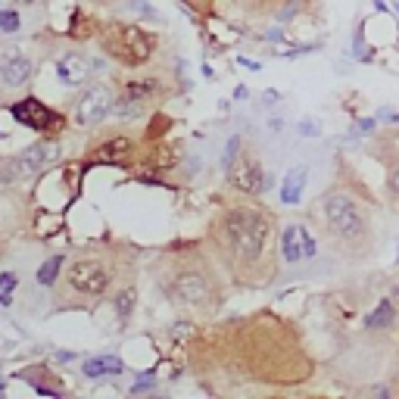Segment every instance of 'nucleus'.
Wrapping results in <instances>:
<instances>
[{
  "label": "nucleus",
  "instance_id": "nucleus-15",
  "mask_svg": "<svg viewBox=\"0 0 399 399\" xmlns=\"http://www.w3.org/2000/svg\"><path fill=\"white\" fill-rule=\"evenodd\" d=\"M306 175H309V172H306V166H297V169L287 172L284 184H281V200H284L287 206H293V203H299V200H303Z\"/></svg>",
  "mask_w": 399,
  "mask_h": 399
},
{
  "label": "nucleus",
  "instance_id": "nucleus-8",
  "mask_svg": "<svg viewBox=\"0 0 399 399\" xmlns=\"http://www.w3.org/2000/svg\"><path fill=\"white\" fill-rule=\"evenodd\" d=\"M137 141L128 131H103L100 137H94L84 153V166H115V169H128L137 159Z\"/></svg>",
  "mask_w": 399,
  "mask_h": 399
},
{
  "label": "nucleus",
  "instance_id": "nucleus-10",
  "mask_svg": "<svg viewBox=\"0 0 399 399\" xmlns=\"http://www.w3.org/2000/svg\"><path fill=\"white\" fill-rule=\"evenodd\" d=\"M34 56L19 44H0V100L25 91L34 78Z\"/></svg>",
  "mask_w": 399,
  "mask_h": 399
},
{
  "label": "nucleus",
  "instance_id": "nucleus-22",
  "mask_svg": "<svg viewBox=\"0 0 399 399\" xmlns=\"http://www.w3.org/2000/svg\"><path fill=\"white\" fill-rule=\"evenodd\" d=\"M0 32L3 34L19 32V13H16V10H3V13H0Z\"/></svg>",
  "mask_w": 399,
  "mask_h": 399
},
{
  "label": "nucleus",
  "instance_id": "nucleus-20",
  "mask_svg": "<svg viewBox=\"0 0 399 399\" xmlns=\"http://www.w3.org/2000/svg\"><path fill=\"white\" fill-rule=\"evenodd\" d=\"M384 187H387V196H390V203L399 206V159L387 169V178H384Z\"/></svg>",
  "mask_w": 399,
  "mask_h": 399
},
{
  "label": "nucleus",
  "instance_id": "nucleus-12",
  "mask_svg": "<svg viewBox=\"0 0 399 399\" xmlns=\"http://www.w3.org/2000/svg\"><path fill=\"white\" fill-rule=\"evenodd\" d=\"M10 113H13V119L19 125L41 131V135H54V131L66 128V115L50 109L47 103L38 100V97H22V100H16L13 106H10Z\"/></svg>",
  "mask_w": 399,
  "mask_h": 399
},
{
  "label": "nucleus",
  "instance_id": "nucleus-21",
  "mask_svg": "<svg viewBox=\"0 0 399 399\" xmlns=\"http://www.w3.org/2000/svg\"><path fill=\"white\" fill-rule=\"evenodd\" d=\"M16 284H19V277H16L13 271H0V306H10Z\"/></svg>",
  "mask_w": 399,
  "mask_h": 399
},
{
  "label": "nucleus",
  "instance_id": "nucleus-2",
  "mask_svg": "<svg viewBox=\"0 0 399 399\" xmlns=\"http://www.w3.org/2000/svg\"><path fill=\"white\" fill-rule=\"evenodd\" d=\"M156 277H159V287L169 297V303L190 315L209 318L225 303V284L218 277L216 259L203 250L169 253L159 262Z\"/></svg>",
  "mask_w": 399,
  "mask_h": 399
},
{
  "label": "nucleus",
  "instance_id": "nucleus-24",
  "mask_svg": "<svg viewBox=\"0 0 399 399\" xmlns=\"http://www.w3.org/2000/svg\"><path fill=\"white\" fill-rule=\"evenodd\" d=\"M16 3H22V7H32V3H38V0H16Z\"/></svg>",
  "mask_w": 399,
  "mask_h": 399
},
{
  "label": "nucleus",
  "instance_id": "nucleus-11",
  "mask_svg": "<svg viewBox=\"0 0 399 399\" xmlns=\"http://www.w3.org/2000/svg\"><path fill=\"white\" fill-rule=\"evenodd\" d=\"M225 172H228V175H225L228 178V187L240 196H259V194H265L271 184V178L265 175L262 159H259L250 147H240L237 159Z\"/></svg>",
  "mask_w": 399,
  "mask_h": 399
},
{
  "label": "nucleus",
  "instance_id": "nucleus-4",
  "mask_svg": "<svg viewBox=\"0 0 399 399\" xmlns=\"http://www.w3.org/2000/svg\"><path fill=\"white\" fill-rule=\"evenodd\" d=\"M312 218L318 225V234L331 244L334 253L350 259L372 256L374 250V222L368 209L356 194L346 187H331L318 196Z\"/></svg>",
  "mask_w": 399,
  "mask_h": 399
},
{
  "label": "nucleus",
  "instance_id": "nucleus-23",
  "mask_svg": "<svg viewBox=\"0 0 399 399\" xmlns=\"http://www.w3.org/2000/svg\"><path fill=\"white\" fill-rule=\"evenodd\" d=\"M7 259V244H3V237H0V262Z\"/></svg>",
  "mask_w": 399,
  "mask_h": 399
},
{
  "label": "nucleus",
  "instance_id": "nucleus-7",
  "mask_svg": "<svg viewBox=\"0 0 399 399\" xmlns=\"http://www.w3.org/2000/svg\"><path fill=\"white\" fill-rule=\"evenodd\" d=\"M172 91L166 88V82L159 75H137V78H128L122 84V91L115 94V109L119 115H141L144 109L163 103Z\"/></svg>",
  "mask_w": 399,
  "mask_h": 399
},
{
  "label": "nucleus",
  "instance_id": "nucleus-6",
  "mask_svg": "<svg viewBox=\"0 0 399 399\" xmlns=\"http://www.w3.org/2000/svg\"><path fill=\"white\" fill-rule=\"evenodd\" d=\"M56 159V141L44 137L38 144H28L22 153L16 156H3L0 159V184H19V181H32L38 172H44L50 163Z\"/></svg>",
  "mask_w": 399,
  "mask_h": 399
},
{
  "label": "nucleus",
  "instance_id": "nucleus-25",
  "mask_svg": "<svg viewBox=\"0 0 399 399\" xmlns=\"http://www.w3.org/2000/svg\"><path fill=\"white\" fill-rule=\"evenodd\" d=\"M393 299H396V303H399V284L393 287Z\"/></svg>",
  "mask_w": 399,
  "mask_h": 399
},
{
  "label": "nucleus",
  "instance_id": "nucleus-18",
  "mask_svg": "<svg viewBox=\"0 0 399 399\" xmlns=\"http://www.w3.org/2000/svg\"><path fill=\"white\" fill-rule=\"evenodd\" d=\"M113 309H115V315L122 318V321H128L131 309H135V287H131V284L115 287V290H113Z\"/></svg>",
  "mask_w": 399,
  "mask_h": 399
},
{
  "label": "nucleus",
  "instance_id": "nucleus-14",
  "mask_svg": "<svg viewBox=\"0 0 399 399\" xmlns=\"http://www.w3.org/2000/svg\"><path fill=\"white\" fill-rule=\"evenodd\" d=\"M56 78L66 88H82L91 78V60L84 54H78V50H69V54H62L56 60Z\"/></svg>",
  "mask_w": 399,
  "mask_h": 399
},
{
  "label": "nucleus",
  "instance_id": "nucleus-5",
  "mask_svg": "<svg viewBox=\"0 0 399 399\" xmlns=\"http://www.w3.org/2000/svg\"><path fill=\"white\" fill-rule=\"evenodd\" d=\"M100 47L113 62L125 69H144L159 54V38L131 22H109L100 32Z\"/></svg>",
  "mask_w": 399,
  "mask_h": 399
},
{
  "label": "nucleus",
  "instance_id": "nucleus-3",
  "mask_svg": "<svg viewBox=\"0 0 399 399\" xmlns=\"http://www.w3.org/2000/svg\"><path fill=\"white\" fill-rule=\"evenodd\" d=\"M125 265L122 250L115 247H84L62 269V281L56 287V306L62 309H91L103 297L122 284Z\"/></svg>",
  "mask_w": 399,
  "mask_h": 399
},
{
  "label": "nucleus",
  "instance_id": "nucleus-13",
  "mask_svg": "<svg viewBox=\"0 0 399 399\" xmlns=\"http://www.w3.org/2000/svg\"><path fill=\"white\" fill-rule=\"evenodd\" d=\"M277 250H281V259L287 262H299L303 256H315V237L309 234L306 225H287V231L277 240Z\"/></svg>",
  "mask_w": 399,
  "mask_h": 399
},
{
  "label": "nucleus",
  "instance_id": "nucleus-16",
  "mask_svg": "<svg viewBox=\"0 0 399 399\" xmlns=\"http://www.w3.org/2000/svg\"><path fill=\"white\" fill-rule=\"evenodd\" d=\"M82 372L88 378H106V374H122L125 365L115 356H94V358H84Z\"/></svg>",
  "mask_w": 399,
  "mask_h": 399
},
{
  "label": "nucleus",
  "instance_id": "nucleus-19",
  "mask_svg": "<svg viewBox=\"0 0 399 399\" xmlns=\"http://www.w3.org/2000/svg\"><path fill=\"white\" fill-rule=\"evenodd\" d=\"M62 265H66V259L62 256H50L47 262L38 269V284H44V287H54L56 284V277H60V271H62Z\"/></svg>",
  "mask_w": 399,
  "mask_h": 399
},
{
  "label": "nucleus",
  "instance_id": "nucleus-1",
  "mask_svg": "<svg viewBox=\"0 0 399 399\" xmlns=\"http://www.w3.org/2000/svg\"><path fill=\"white\" fill-rule=\"evenodd\" d=\"M209 256L244 287H262L277 275V218L269 206L234 200L222 206L206 231Z\"/></svg>",
  "mask_w": 399,
  "mask_h": 399
},
{
  "label": "nucleus",
  "instance_id": "nucleus-17",
  "mask_svg": "<svg viewBox=\"0 0 399 399\" xmlns=\"http://www.w3.org/2000/svg\"><path fill=\"white\" fill-rule=\"evenodd\" d=\"M396 318V306H393V297H384L378 303V309L365 318V328L368 331H380V328H390V321Z\"/></svg>",
  "mask_w": 399,
  "mask_h": 399
},
{
  "label": "nucleus",
  "instance_id": "nucleus-9",
  "mask_svg": "<svg viewBox=\"0 0 399 399\" xmlns=\"http://www.w3.org/2000/svg\"><path fill=\"white\" fill-rule=\"evenodd\" d=\"M115 109V91L106 82H88V88L75 97L72 103V122L78 128H97L106 122V115Z\"/></svg>",
  "mask_w": 399,
  "mask_h": 399
}]
</instances>
